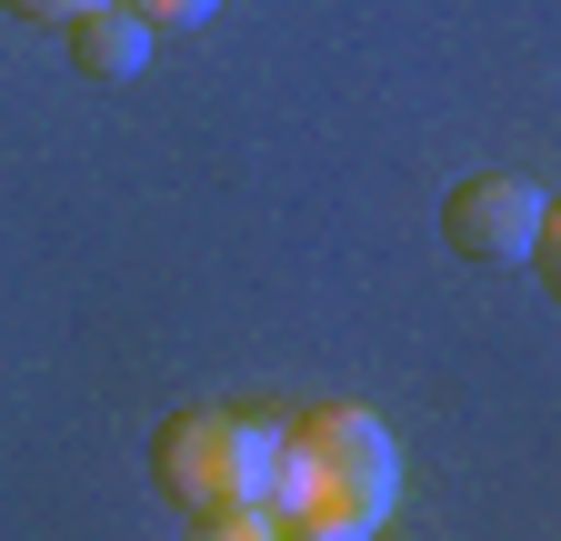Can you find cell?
<instances>
[{
    "instance_id": "6",
    "label": "cell",
    "mask_w": 561,
    "mask_h": 541,
    "mask_svg": "<svg viewBox=\"0 0 561 541\" xmlns=\"http://www.w3.org/2000/svg\"><path fill=\"white\" fill-rule=\"evenodd\" d=\"M0 11H11V21H41V31H70L81 11H101V0H0Z\"/></svg>"
},
{
    "instance_id": "2",
    "label": "cell",
    "mask_w": 561,
    "mask_h": 541,
    "mask_svg": "<svg viewBox=\"0 0 561 541\" xmlns=\"http://www.w3.org/2000/svg\"><path fill=\"white\" fill-rule=\"evenodd\" d=\"M271 431L280 422H241V412H181L151 441V482L161 502L210 531V541H261L271 531Z\"/></svg>"
},
{
    "instance_id": "4",
    "label": "cell",
    "mask_w": 561,
    "mask_h": 541,
    "mask_svg": "<svg viewBox=\"0 0 561 541\" xmlns=\"http://www.w3.org/2000/svg\"><path fill=\"white\" fill-rule=\"evenodd\" d=\"M151 21H130L121 0H101V11H81L70 21V71L81 81H140V60H151Z\"/></svg>"
},
{
    "instance_id": "3",
    "label": "cell",
    "mask_w": 561,
    "mask_h": 541,
    "mask_svg": "<svg viewBox=\"0 0 561 541\" xmlns=\"http://www.w3.org/2000/svg\"><path fill=\"white\" fill-rule=\"evenodd\" d=\"M541 231H551V200H541V181H522V171H471V181L442 200V241H451L461 261H531Z\"/></svg>"
},
{
    "instance_id": "1",
    "label": "cell",
    "mask_w": 561,
    "mask_h": 541,
    "mask_svg": "<svg viewBox=\"0 0 561 541\" xmlns=\"http://www.w3.org/2000/svg\"><path fill=\"white\" fill-rule=\"evenodd\" d=\"M401 511V441L362 401H321V412L271 431V531L280 541H371Z\"/></svg>"
},
{
    "instance_id": "5",
    "label": "cell",
    "mask_w": 561,
    "mask_h": 541,
    "mask_svg": "<svg viewBox=\"0 0 561 541\" xmlns=\"http://www.w3.org/2000/svg\"><path fill=\"white\" fill-rule=\"evenodd\" d=\"M121 11H130V21H151V31H201L221 0H121Z\"/></svg>"
}]
</instances>
